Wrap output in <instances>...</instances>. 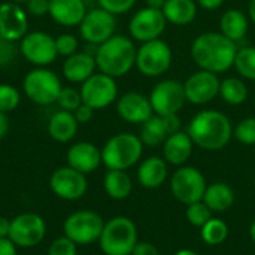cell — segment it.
Wrapping results in <instances>:
<instances>
[{
    "mask_svg": "<svg viewBox=\"0 0 255 255\" xmlns=\"http://www.w3.org/2000/svg\"><path fill=\"white\" fill-rule=\"evenodd\" d=\"M9 230H10V220L0 215V239L9 238Z\"/></svg>",
    "mask_w": 255,
    "mask_h": 255,
    "instance_id": "681fc988",
    "label": "cell"
},
{
    "mask_svg": "<svg viewBox=\"0 0 255 255\" xmlns=\"http://www.w3.org/2000/svg\"><path fill=\"white\" fill-rule=\"evenodd\" d=\"M161 10L167 22L178 27H184L196 19L197 3L196 0H166Z\"/></svg>",
    "mask_w": 255,
    "mask_h": 255,
    "instance_id": "4316f807",
    "label": "cell"
},
{
    "mask_svg": "<svg viewBox=\"0 0 255 255\" xmlns=\"http://www.w3.org/2000/svg\"><path fill=\"white\" fill-rule=\"evenodd\" d=\"M143 143L133 133H118L108 139L102 148V164L108 170H127L142 157Z\"/></svg>",
    "mask_w": 255,
    "mask_h": 255,
    "instance_id": "277c9868",
    "label": "cell"
},
{
    "mask_svg": "<svg viewBox=\"0 0 255 255\" xmlns=\"http://www.w3.org/2000/svg\"><path fill=\"white\" fill-rule=\"evenodd\" d=\"M79 123L76 121L73 112L67 111H57L51 115L48 121V133L51 139H54L58 143H67L70 142L76 133H78Z\"/></svg>",
    "mask_w": 255,
    "mask_h": 255,
    "instance_id": "cb8c5ba5",
    "label": "cell"
},
{
    "mask_svg": "<svg viewBox=\"0 0 255 255\" xmlns=\"http://www.w3.org/2000/svg\"><path fill=\"white\" fill-rule=\"evenodd\" d=\"M10 1H13V3H18V4H21V3H27L28 0H10Z\"/></svg>",
    "mask_w": 255,
    "mask_h": 255,
    "instance_id": "11a10c76",
    "label": "cell"
},
{
    "mask_svg": "<svg viewBox=\"0 0 255 255\" xmlns=\"http://www.w3.org/2000/svg\"><path fill=\"white\" fill-rule=\"evenodd\" d=\"M167 161L160 157H148L137 169V179L143 188L154 190L164 184L167 179Z\"/></svg>",
    "mask_w": 255,
    "mask_h": 255,
    "instance_id": "d4e9b609",
    "label": "cell"
},
{
    "mask_svg": "<svg viewBox=\"0 0 255 255\" xmlns=\"http://www.w3.org/2000/svg\"><path fill=\"white\" fill-rule=\"evenodd\" d=\"M173 52L167 42L155 39L142 43L136 52V67L146 78L163 76L172 66Z\"/></svg>",
    "mask_w": 255,
    "mask_h": 255,
    "instance_id": "52a82bcc",
    "label": "cell"
},
{
    "mask_svg": "<svg viewBox=\"0 0 255 255\" xmlns=\"http://www.w3.org/2000/svg\"><path fill=\"white\" fill-rule=\"evenodd\" d=\"M87 13L84 0H49L48 15L64 27H76Z\"/></svg>",
    "mask_w": 255,
    "mask_h": 255,
    "instance_id": "44dd1931",
    "label": "cell"
},
{
    "mask_svg": "<svg viewBox=\"0 0 255 255\" xmlns=\"http://www.w3.org/2000/svg\"><path fill=\"white\" fill-rule=\"evenodd\" d=\"M190 54L200 70L220 75L233 67L238 43L226 37L221 31H205L193 40Z\"/></svg>",
    "mask_w": 255,
    "mask_h": 255,
    "instance_id": "6da1fadb",
    "label": "cell"
},
{
    "mask_svg": "<svg viewBox=\"0 0 255 255\" xmlns=\"http://www.w3.org/2000/svg\"><path fill=\"white\" fill-rule=\"evenodd\" d=\"M250 238H251V241L255 244V220L253 221V224L250 226Z\"/></svg>",
    "mask_w": 255,
    "mask_h": 255,
    "instance_id": "db71d44e",
    "label": "cell"
},
{
    "mask_svg": "<svg viewBox=\"0 0 255 255\" xmlns=\"http://www.w3.org/2000/svg\"><path fill=\"white\" fill-rule=\"evenodd\" d=\"M248 94H250L248 87H247L245 81L241 78L230 76V78L223 79L220 84L221 99L232 106H239V105L245 103L248 99Z\"/></svg>",
    "mask_w": 255,
    "mask_h": 255,
    "instance_id": "f546056e",
    "label": "cell"
},
{
    "mask_svg": "<svg viewBox=\"0 0 255 255\" xmlns=\"http://www.w3.org/2000/svg\"><path fill=\"white\" fill-rule=\"evenodd\" d=\"M48 255H78V245L63 235L52 241L48 248Z\"/></svg>",
    "mask_w": 255,
    "mask_h": 255,
    "instance_id": "f35d334b",
    "label": "cell"
},
{
    "mask_svg": "<svg viewBox=\"0 0 255 255\" xmlns=\"http://www.w3.org/2000/svg\"><path fill=\"white\" fill-rule=\"evenodd\" d=\"M97 3L100 7H103L105 10L117 16L133 9V6L136 4V0H97Z\"/></svg>",
    "mask_w": 255,
    "mask_h": 255,
    "instance_id": "ab89813d",
    "label": "cell"
},
{
    "mask_svg": "<svg viewBox=\"0 0 255 255\" xmlns=\"http://www.w3.org/2000/svg\"><path fill=\"white\" fill-rule=\"evenodd\" d=\"M220 84L221 81L217 73L199 69L184 82L187 102L197 106L211 103L217 96H220Z\"/></svg>",
    "mask_w": 255,
    "mask_h": 255,
    "instance_id": "e0dca14e",
    "label": "cell"
},
{
    "mask_svg": "<svg viewBox=\"0 0 255 255\" xmlns=\"http://www.w3.org/2000/svg\"><path fill=\"white\" fill-rule=\"evenodd\" d=\"M0 255H18V247L9 239H0Z\"/></svg>",
    "mask_w": 255,
    "mask_h": 255,
    "instance_id": "bcb514c9",
    "label": "cell"
},
{
    "mask_svg": "<svg viewBox=\"0 0 255 255\" xmlns=\"http://www.w3.org/2000/svg\"><path fill=\"white\" fill-rule=\"evenodd\" d=\"M152 111L158 117L179 114L187 103L184 82L176 79H164L154 85L148 96Z\"/></svg>",
    "mask_w": 255,
    "mask_h": 255,
    "instance_id": "9c48e42d",
    "label": "cell"
},
{
    "mask_svg": "<svg viewBox=\"0 0 255 255\" xmlns=\"http://www.w3.org/2000/svg\"><path fill=\"white\" fill-rule=\"evenodd\" d=\"M73 115H75V118H76V121H78L79 124H87V123H90V121L93 120L94 109L90 108L88 105L82 103V105L73 112Z\"/></svg>",
    "mask_w": 255,
    "mask_h": 255,
    "instance_id": "ee69618b",
    "label": "cell"
},
{
    "mask_svg": "<svg viewBox=\"0 0 255 255\" xmlns=\"http://www.w3.org/2000/svg\"><path fill=\"white\" fill-rule=\"evenodd\" d=\"M146 1V6L148 7H152V9H163V6H164V3H166V0H145Z\"/></svg>",
    "mask_w": 255,
    "mask_h": 255,
    "instance_id": "f907efd6",
    "label": "cell"
},
{
    "mask_svg": "<svg viewBox=\"0 0 255 255\" xmlns=\"http://www.w3.org/2000/svg\"><path fill=\"white\" fill-rule=\"evenodd\" d=\"M175 255H199L196 251H193V250H179L178 253Z\"/></svg>",
    "mask_w": 255,
    "mask_h": 255,
    "instance_id": "f5cc1de1",
    "label": "cell"
},
{
    "mask_svg": "<svg viewBox=\"0 0 255 255\" xmlns=\"http://www.w3.org/2000/svg\"><path fill=\"white\" fill-rule=\"evenodd\" d=\"M21 94L10 84H0V112L9 114L19 106Z\"/></svg>",
    "mask_w": 255,
    "mask_h": 255,
    "instance_id": "e575fe53",
    "label": "cell"
},
{
    "mask_svg": "<svg viewBox=\"0 0 255 255\" xmlns=\"http://www.w3.org/2000/svg\"><path fill=\"white\" fill-rule=\"evenodd\" d=\"M203 202L212 212H226L235 203V191L224 182H215L208 185Z\"/></svg>",
    "mask_w": 255,
    "mask_h": 255,
    "instance_id": "83f0119b",
    "label": "cell"
},
{
    "mask_svg": "<svg viewBox=\"0 0 255 255\" xmlns=\"http://www.w3.org/2000/svg\"><path fill=\"white\" fill-rule=\"evenodd\" d=\"M233 67L244 79L255 81V46H245L238 49Z\"/></svg>",
    "mask_w": 255,
    "mask_h": 255,
    "instance_id": "d6a6232c",
    "label": "cell"
},
{
    "mask_svg": "<svg viewBox=\"0 0 255 255\" xmlns=\"http://www.w3.org/2000/svg\"><path fill=\"white\" fill-rule=\"evenodd\" d=\"M233 136L242 145H255V117H248L242 120L233 128Z\"/></svg>",
    "mask_w": 255,
    "mask_h": 255,
    "instance_id": "d590c367",
    "label": "cell"
},
{
    "mask_svg": "<svg viewBox=\"0 0 255 255\" xmlns=\"http://www.w3.org/2000/svg\"><path fill=\"white\" fill-rule=\"evenodd\" d=\"M97 64L94 54L90 52H76L67 57L63 63V75L69 82L82 84L91 75L96 73Z\"/></svg>",
    "mask_w": 255,
    "mask_h": 255,
    "instance_id": "7402d4cb",
    "label": "cell"
},
{
    "mask_svg": "<svg viewBox=\"0 0 255 255\" xmlns=\"http://www.w3.org/2000/svg\"><path fill=\"white\" fill-rule=\"evenodd\" d=\"M25 4L33 16H43L49 12V0H28Z\"/></svg>",
    "mask_w": 255,
    "mask_h": 255,
    "instance_id": "b9f144b4",
    "label": "cell"
},
{
    "mask_svg": "<svg viewBox=\"0 0 255 255\" xmlns=\"http://www.w3.org/2000/svg\"><path fill=\"white\" fill-rule=\"evenodd\" d=\"M105 227L103 218L90 209H82L70 214L63 223V233L76 245H91L99 242Z\"/></svg>",
    "mask_w": 255,
    "mask_h": 255,
    "instance_id": "ba28073f",
    "label": "cell"
},
{
    "mask_svg": "<svg viewBox=\"0 0 255 255\" xmlns=\"http://www.w3.org/2000/svg\"><path fill=\"white\" fill-rule=\"evenodd\" d=\"M196 3L205 10H215L223 6L224 0H196Z\"/></svg>",
    "mask_w": 255,
    "mask_h": 255,
    "instance_id": "7dc6e473",
    "label": "cell"
},
{
    "mask_svg": "<svg viewBox=\"0 0 255 255\" xmlns=\"http://www.w3.org/2000/svg\"><path fill=\"white\" fill-rule=\"evenodd\" d=\"M131 255H160L155 245L149 242H137Z\"/></svg>",
    "mask_w": 255,
    "mask_h": 255,
    "instance_id": "f6af8a7d",
    "label": "cell"
},
{
    "mask_svg": "<svg viewBox=\"0 0 255 255\" xmlns=\"http://www.w3.org/2000/svg\"><path fill=\"white\" fill-rule=\"evenodd\" d=\"M185 215H187L188 223L193 227L202 229L212 218V211L206 206V203L203 200H200V202L188 205L187 211H185Z\"/></svg>",
    "mask_w": 255,
    "mask_h": 255,
    "instance_id": "836d02e7",
    "label": "cell"
},
{
    "mask_svg": "<svg viewBox=\"0 0 255 255\" xmlns=\"http://www.w3.org/2000/svg\"><path fill=\"white\" fill-rule=\"evenodd\" d=\"M194 145L206 151H220L226 148L233 136L230 118L215 109L197 112L187 128Z\"/></svg>",
    "mask_w": 255,
    "mask_h": 255,
    "instance_id": "7a4b0ae2",
    "label": "cell"
},
{
    "mask_svg": "<svg viewBox=\"0 0 255 255\" xmlns=\"http://www.w3.org/2000/svg\"><path fill=\"white\" fill-rule=\"evenodd\" d=\"M117 112L121 120L128 124H143L146 123L154 114L149 97L139 91H128L124 93L117 100Z\"/></svg>",
    "mask_w": 255,
    "mask_h": 255,
    "instance_id": "ac0fdd59",
    "label": "cell"
},
{
    "mask_svg": "<svg viewBox=\"0 0 255 255\" xmlns=\"http://www.w3.org/2000/svg\"><path fill=\"white\" fill-rule=\"evenodd\" d=\"M250 28V16L241 9H229L220 18V31L233 42L242 40Z\"/></svg>",
    "mask_w": 255,
    "mask_h": 255,
    "instance_id": "484cf974",
    "label": "cell"
},
{
    "mask_svg": "<svg viewBox=\"0 0 255 255\" xmlns=\"http://www.w3.org/2000/svg\"><path fill=\"white\" fill-rule=\"evenodd\" d=\"M202 241L208 245H221L229 236V226L220 218H211L202 229H200Z\"/></svg>",
    "mask_w": 255,
    "mask_h": 255,
    "instance_id": "1f68e13d",
    "label": "cell"
},
{
    "mask_svg": "<svg viewBox=\"0 0 255 255\" xmlns=\"http://www.w3.org/2000/svg\"><path fill=\"white\" fill-rule=\"evenodd\" d=\"M15 54H16V51H15L13 42L4 39L0 34V66H6L10 61H13Z\"/></svg>",
    "mask_w": 255,
    "mask_h": 255,
    "instance_id": "60d3db41",
    "label": "cell"
},
{
    "mask_svg": "<svg viewBox=\"0 0 255 255\" xmlns=\"http://www.w3.org/2000/svg\"><path fill=\"white\" fill-rule=\"evenodd\" d=\"M167 136L169 134L164 128L163 118L158 115H152L146 123H143L140 127V134H139L143 146H151V148L163 145Z\"/></svg>",
    "mask_w": 255,
    "mask_h": 255,
    "instance_id": "4dcf8cb0",
    "label": "cell"
},
{
    "mask_svg": "<svg viewBox=\"0 0 255 255\" xmlns=\"http://www.w3.org/2000/svg\"><path fill=\"white\" fill-rule=\"evenodd\" d=\"M137 48L134 40L124 34H114L96 48L97 70L112 78L126 76L136 66Z\"/></svg>",
    "mask_w": 255,
    "mask_h": 255,
    "instance_id": "3957f363",
    "label": "cell"
},
{
    "mask_svg": "<svg viewBox=\"0 0 255 255\" xmlns=\"http://www.w3.org/2000/svg\"><path fill=\"white\" fill-rule=\"evenodd\" d=\"M248 15H250V19L255 24V0H250V4H248Z\"/></svg>",
    "mask_w": 255,
    "mask_h": 255,
    "instance_id": "816d5d0a",
    "label": "cell"
},
{
    "mask_svg": "<svg viewBox=\"0 0 255 255\" xmlns=\"http://www.w3.org/2000/svg\"><path fill=\"white\" fill-rule=\"evenodd\" d=\"M28 33L27 13L18 3L6 1L0 4V34L10 40H21Z\"/></svg>",
    "mask_w": 255,
    "mask_h": 255,
    "instance_id": "d6986e66",
    "label": "cell"
},
{
    "mask_svg": "<svg viewBox=\"0 0 255 255\" xmlns=\"http://www.w3.org/2000/svg\"><path fill=\"white\" fill-rule=\"evenodd\" d=\"M61 81L58 75L46 67L31 69L22 81V90L25 97L39 106H48L57 103L61 93Z\"/></svg>",
    "mask_w": 255,
    "mask_h": 255,
    "instance_id": "8992f818",
    "label": "cell"
},
{
    "mask_svg": "<svg viewBox=\"0 0 255 255\" xmlns=\"http://www.w3.org/2000/svg\"><path fill=\"white\" fill-rule=\"evenodd\" d=\"M55 48H57V54L61 57H70L73 54L78 52L79 48V40L69 33H63L58 37H55Z\"/></svg>",
    "mask_w": 255,
    "mask_h": 255,
    "instance_id": "74e56055",
    "label": "cell"
},
{
    "mask_svg": "<svg viewBox=\"0 0 255 255\" xmlns=\"http://www.w3.org/2000/svg\"><path fill=\"white\" fill-rule=\"evenodd\" d=\"M9 118H7V114L4 112H0V140L7 134L9 131Z\"/></svg>",
    "mask_w": 255,
    "mask_h": 255,
    "instance_id": "c3c4849f",
    "label": "cell"
},
{
    "mask_svg": "<svg viewBox=\"0 0 255 255\" xmlns=\"http://www.w3.org/2000/svg\"><path fill=\"white\" fill-rule=\"evenodd\" d=\"M46 236V223L39 214L24 212L10 220L9 239L18 248H34Z\"/></svg>",
    "mask_w": 255,
    "mask_h": 255,
    "instance_id": "7c38bea8",
    "label": "cell"
},
{
    "mask_svg": "<svg viewBox=\"0 0 255 255\" xmlns=\"http://www.w3.org/2000/svg\"><path fill=\"white\" fill-rule=\"evenodd\" d=\"M82 103L88 105L94 111L106 109L118 100V85L115 78L96 72L85 82L81 84Z\"/></svg>",
    "mask_w": 255,
    "mask_h": 255,
    "instance_id": "8fae6325",
    "label": "cell"
},
{
    "mask_svg": "<svg viewBox=\"0 0 255 255\" xmlns=\"http://www.w3.org/2000/svg\"><path fill=\"white\" fill-rule=\"evenodd\" d=\"M103 188L112 200H126L131 193L133 182L126 170H108L103 179Z\"/></svg>",
    "mask_w": 255,
    "mask_h": 255,
    "instance_id": "f1b7e54d",
    "label": "cell"
},
{
    "mask_svg": "<svg viewBox=\"0 0 255 255\" xmlns=\"http://www.w3.org/2000/svg\"><path fill=\"white\" fill-rule=\"evenodd\" d=\"M137 242L136 224L127 217H115L106 221L99 238L105 255H131Z\"/></svg>",
    "mask_w": 255,
    "mask_h": 255,
    "instance_id": "5b68a950",
    "label": "cell"
},
{
    "mask_svg": "<svg viewBox=\"0 0 255 255\" xmlns=\"http://www.w3.org/2000/svg\"><path fill=\"white\" fill-rule=\"evenodd\" d=\"M67 166L87 175L99 169L102 164V149L91 142H76L66 154Z\"/></svg>",
    "mask_w": 255,
    "mask_h": 255,
    "instance_id": "ffe728a7",
    "label": "cell"
},
{
    "mask_svg": "<svg viewBox=\"0 0 255 255\" xmlns=\"http://www.w3.org/2000/svg\"><path fill=\"white\" fill-rule=\"evenodd\" d=\"M49 188L57 197L67 202H75L87 193L88 181L84 173L72 169L70 166H64L51 173Z\"/></svg>",
    "mask_w": 255,
    "mask_h": 255,
    "instance_id": "2e32d148",
    "label": "cell"
},
{
    "mask_svg": "<svg viewBox=\"0 0 255 255\" xmlns=\"http://www.w3.org/2000/svg\"><path fill=\"white\" fill-rule=\"evenodd\" d=\"M254 188H255V178H254Z\"/></svg>",
    "mask_w": 255,
    "mask_h": 255,
    "instance_id": "9f6ffc18",
    "label": "cell"
},
{
    "mask_svg": "<svg viewBox=\"0 0 255 255\" xmlns=\"http://www.w3.org/2000/svg\"><path fill=\"white\" fill-rule=\"evenodd\" d=\"M167 25V19L164 18L163 10L152 7L139 9L128 22V33L134 42H149L160 39Z\"/></svg>",
    "mask_w": 255,
    "mask_h": 255,
    "instance_id": "5bb4252c",
    "label": "cell"
},
{
    "mask_svg": "<svg viewBox=\"0 0 255 255\" xmlns=\"http://www.w3.org/2000/svg\"><path fill=\"white\" fill-rule=\"evenodd\" d=\"M117 18L114 13L105 10L103 7H96L87 10L82 22L79 24V33L82 39L94 46L106 42L115 34Z\"/></svg>",
    "mask_w": 255,
    "mask_h": 255,
    "instance_id": "9a60e30c",
    "label": "cell"
},
{
    "mask_svg": "<svg viewBox=\"0 0 255 255\" xmlns=\"http://www.w3.org/2000/svg\"><path fill=\"white\" fill-rule=\"evenodd\" d=\"M163 118V124H164V128L167 131V134H175L178 131H181V118L178 114H172V115H166V117H161Z\"/></svg>",
    "mask_w": 255,
    "mask_h": 255,
    "instance_id": "7bdbcfd3",
    "label": "cell"
},
{
    "mask_svg": "<svg viewBox=\"0 0 255 255\" xmlns=\"http://www.w3.org/2000/svg\"><path fill=\"white\" fill-rule=\"evenodd\" d=\"M194 142L187 131H178L167 136L163 143V155L169 164L184 166L193 154Z\"/></svg>",
    "mask_w": 255,
    "mask_h": 255,
    "instance_id": "603a6c76",
    "label": "cell"
},
{
    "mask_svg": "<svg viewBox=\"0 0 255 255\" xmlns=\"http://www.w3.org/2000/svg\"><path fill=\"white\" fill-rule=\"evenodd\" d=\"M57 105L60 109L67 112H75L82 105V96L81 91L72 88V87H63L61 93L57 99Z\"/></svg>",
    "mask_w": 255,
    "mask_h": 255,
    "instance_id": "8d00e7d4",
    "label": "cell"
},
{
    "mask_svg": "<svg viewBox=\"0 0 255 255\" xmlns=\"http://www.w3.org/2000/svg\"><path fill=\"white\" fill-rule=\"evenodd\" d=\"M206 188L208 185L203 173L191 166H181L170 181L172 194L185 206L203 200Z\"/></svg>",
    "mask_w": 255,
    "mask_h": 255,
    "instance_id": "30bf717a",
    "label": "cell"
},
{
    "mask_svg": "<svg viewBox=\"0 0 255 255\" xmlns=\"http://www.w3.org/2000/svg\"><path fill=\"white\" fill-rule=\"evenodd\" d=\"M22 57L36 67H46L57 58L55 37L46 31H30L19 43Z\"/></svg>",
    "mask_w": 255,
    "mask_h": 255,
    "instance_id": "4fadbf2b",
    "label": "cell"
}]
</instances>
